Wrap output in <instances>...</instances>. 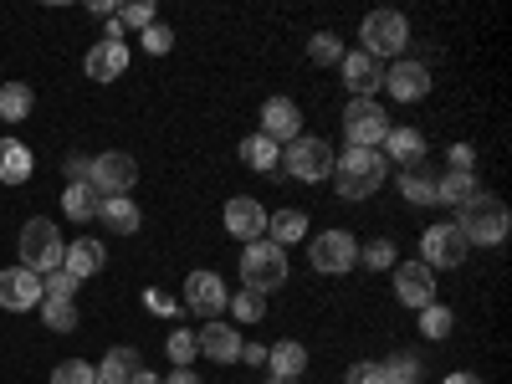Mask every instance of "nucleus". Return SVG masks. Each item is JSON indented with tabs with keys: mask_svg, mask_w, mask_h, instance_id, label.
<instances>
[{
	"mask_svg": "<svg viewBox=\"0 0 512 384\" xmlns=\"http://www.w3.org/2000/svg\"><path fill=\"white\" fill-rule=\"evenodd\" d=\"M441 175H446L441 164L415 159V164L400 169V195H405L410 205H436V195H441Z\"/></svg>",
	"mask_w": 512,
	"mask_h": 384,
	"instance_id": "nucleus-17",
	"label": "nucleus"
},
{
	"mask_svg": "<svg viewBox=\"0 0 512 384\" xmlns=\"http://www.w3.org/2000/svg\"><path fill=\"white\" fill-rule=\"evenodd\" d=\"M451 308H441V303H431V308H420V333L425 338H451Z\"/></svg>",
	"mask_w": 512,
	"mask_h": 384,
	"instance_id": "nucleus-39",
	"label": "nucleus"
},
{
	"mask_svg": "<svg viewBox=\"0 0 512 384\" xmlns=\"http://www.w3.org/2000/svg\"><path fill=\"white\" fill-rule=\"evenodd\" d=\"M139 41H144V52H149V57H164L169 47H175V31H169L164 21H154L149 31H139Z\"/></svg>",
	"mask_w": 512,
	"mask_h": 384,
	"instance_id": "nucleus-41",
	"label": "nucleus"
},
{
	"mask_svg": "<svg viewBox=\"0 0 512 384\" xmlns=\"http://www.w3.org/2000/svg\"><path fill=\"white\" fill-rule=\"evenodd\" d=\"M134 26V31H149L154 26V6L149 0H134V6H118V31Z\"/></svg>",
	"mask_w": 512,
	"mask_h": 384,
	"instance_id": "nucleus-40",
	"label": "nucleus"
},
{
	"mask_svg": "<svg viewBox=\"0 0 512 384\" xmlns=\"http://www.w3.org/2000/svg\"><path fill=\"white\" fill-rule=\"evenodd\" d=\"M390 128H395L390 113H384L374 98H349V108H344V139H349V149H379Z\"/></svg>",
	"mask_w": 512,
	"mask_h": 384,
	"instance_id": "nucleus-6",
	"label": "nucleus"
},
{
	"mask_svg": "<svg viewBox=\"0 0 512 384\" xmlns=\"http://www.w3.org/2000/svg\"><path fill=\"white\" fill-rule=\"evenodd\" d=\"M359 36H364V52L374 62H384V57H400L410 47V21L400 11H369L364 26H359Z\"/></svg>",
	"mask_w": 512,
	"mask_h": 384,
	"instance_id": "nucleus-5",
	"label": "nucleus"
},
{
	"mask_svg": "<svg viewBox=\"0 0 512 384\" xmlns=\"http://www.w3.org/2000/svg\"><path fill=\"white\" fill-rule=\"evenodd\" d=\"M31 149L21 139H0V185H26L31 180Z\"/></svg>",
	"mask_w": 512,
	"mask_h": 384,
	"instance_id": "nucleus-25",
	"label": "nucleus"
},
{
	"mask_svg": "<svg viewBox=\"0 0 512 384\" xmlns=\"http://www.w3.org/2000/svg\"><path fill=\"white\" fill-rule=\"evenodd\" d=\"M144 369V359H139V349H128V344H118V349H108L103 354V364H98V379L103 384H128Z\"/></svg>",
	"mask_w": 512,
	"mask_h": 384,
	"instance_id": "nucleus-27",
	"label": "nucleus"
},
{
	"mask_svg": "<svg viewBox=\"0 0 512 384\" xmlns=\"http://www.w3.org/2000/svg\"><path fill=\"white\" fill-rule=\"evenodd\" d=\"M308 236V216H303V210H277V216H267V241L272 246H297V241H303Z\"/></svg>",
	"mask_w": 512,
	"mask_h": 384,
	"instance_id": "nucleus-28",
	"label": "nucleus"
},
{
	"mask_svg": "<svg viewBox=\"0 0 512 384\" xmlns=\"http://www.w3.org/2000/svg\"><path fill=\"white\" fill-rule=\"evenodd\" d=\"M103 267H108V246L93 241V236H82V241H72V246L62 251V272L77 277V282H82V277H98Z\"/></svg>",
	"mask_w": 512,
	"mask_h": 384,
	"instance_id": "nucleus-20",
	"label": "nucleus"
},
{
	"mask_svg": "<svg viewBox=\"0 0 512 384\" xmlns=\"http://www.w3.org/2000/svg\"><path fill=\"white\" fill-rule=\"evenodd\" d=\"M359 262L369 267V272H395V241H364V251H359Z\"/></svg>",
	"mask_w": 512,
	"mask_h": 384,
	"instance_id": "nucleus-37",
	"label": "nucleus"
},
{
	"mask_svg": "<svg viewBox=\"0 0 512 384\" xmlns=\"http://www.w3.org/2000/svg\"><path fill=\"white\" fill-rule=\"evenodd\" d=\"M308 262L323 277H344V272L359 267V241L349 231H318V241L308 246Z\"/></svg>",
	"mask_w": 512,
	"mask_h": 384,
	"instance_id": "nucleus-8",
	"label": "nucleus"
},
{
	"mask_svg": "<svg viewBox=\"0 0 512 384\" xmlns=\"http://www.w3.org/2000/svg\"><path fill=\"white\" fill-rule=\"evenodd\" d=\"M282 169H287L292 180H303V185L328 180V175H333V149H328V139H313V134L292 139L287 154H282Z\"/></svg>",
	"mask_w": 512,
	"mask_h": 384,
	"instance_id": "nucleus-7",
	"label": "nucleus"
},
{
	"mask_svg": "<svg viewBox=\"0 0 512 384\" xmlns=\"http://www.w3.org/2000/svg\"><path fill=\"white\" fill-rule=\"evenodd\" d=\"M62 175H67V185H77V180H88V175H93V154H67V164H62Z\"/></svg>",
	"mask_w": 512,
	"mask_h": 384,
	"instance_id": "nucleus-45",
	"label": "nucleus"
},
{
	"mask_svg": "<svg viewBox=\"0 0 512 384\" xmlns=\"http://www.w3.org/2000/svg\"><path fill=\"white\" fill-rule=\"evenodd\" d=\"M98 205H103V195H98L88 180H77V185L62 190V210H67L72 221H93V216H98Z\"/></svg>",
	"mask_w": 512,
	"mask_h": 384,
	"instance_id": "nucleus-29",
	"label": "nucleus"
},
{
	"mask_svg": "<svg viewBox=\"0 0 512 384\" xmlns=\"http://www.w3.org/2000/svg\"><path fill=\"white\" fill-rule=\"evenodd\" d=\"M144 308H149V313H159V318H175V313H180V303H175L169 292H159V287H149V292H144Z\"/></svg>",
	"mask_w": 512,
	"mask_h": 384,
	"instance_id": "nucleus-43",
	"label": "nucleus"
},
{
	"mask_svg": "<svg viewBox=\"0 0 512 384\" xmlns=\"http://www.w3.org/2000/svg\"><path fill=\"white\" fill-rule=\"evenodd\" d=\"M344 88L354 93V98H374V88H379V77H384V67L369 57V52H344Z\"/></svg>",
	"mask_w": 512,
	"mask_h": 384,
	"instance_id": "nucleus-21",
	"label": "nucleus"
},
{
	"mask_svg": "<svg viewBox=\"0 0 512 384\" xmlns=\"http://www.w3.org/2000/svg\"><path fill=\"white\" fill-rule=\"evenodd\" d=\"M98 221L113 231V236H134L139 226H144V216H139V205L128 200V195H108L103 205H98Z\"/></svg>",
	"mask_w": 512,
	"mask_h": 384,
	"instance_id": "nucleus-22",
	"label": "nucleus"
},
{
	"mask_svg": "<svg viewBox=\"0 0 512 384\" xmlns=\"http://www.w3.org/2000/svg\"><path fill=\"white\" fill-rule=\"evenodd\" d=\"M256 134H267V139L282 149V144H292V139H303V113H297L292 98H267V103H262V128H256Z\"/></svg>",
	"mask_w": 512,
	"mask_h": 384,
	"instance_id": "nucleus-16",
	"label": "nucleus"
},
{
	"mask_svg": "<svg viewBox=\"0 0 512 384\" xmlns=\"http://www.w3.org/2000/svg\"><path fill=\"white\" fill-rule=\"evenodd\" d=\"M226 231L236 236V241H262L267 236V210L256 205L251 195H236V200H226Z\"/></svg>",
	"mask_w": 512,
	"mask_h": 384,
	"instance_id": "nucleus-18",
	"label": "nucleus"
},
{
	"mask_svg": "<svg viewBox=\"0 0 512 384\" xmlns=\"http://www.w3.org/2000/svg\"><path fill=\"white\" fill-rule=\"evenodd\" d=\"M446 159H451V169H472L477 149H472V144H451V154H446Z\"/></svg>",
	"mask_w": 512,
	"mask_h": 384,
	"instance_id": "nucleus-46",
	"label": "nucleus"
},
{
	"mask_svg": "<svg viewBox=\"0 0 512 384\" xmlns=\"http://www.w3.org/2000/svg\"><path fill=\"white\" fill-rule=\"evenodd\" d=\"M31 103H36L31 82H6V88H0V118H6V123L31 118Z\"/></svg>",
	"mask_w": 512,
	"mask_h": 384,
	"instance_id": "nucleus-31",
	"label": "nucleus"
},
{
	"mask_svg": "<svg viewBox=\"0 0 512 384\" xmlns=\"http://www.w3.org/2000/svg\"><path fill=\"white\" fill-rule=\"evenodd\" d=\"M226 308L236 313V323H262V318H267V297L251 292V287H236V297H231Z\"/></svg>",
	"mask_w": 512,
	"mask_h": 384,
	"instance_id": "nucleus-33",
	"label": "nucleus"
},
{
	"mask_svg": "<svg viewBox=\"0 0 512 384\" xmlns=\"http://www.w3.org/2000/svg\"><path fill=\"white\" fill-rule=\"evenodd\" d=\"M395 297H400V308H431L436 303V272L425 262H395Z\"/></svg>",
	"mask_w": 512,
	"mask_h": 384,
	"instance_id": "nucleus-14",
	"label": "nucleus"
},
{
	"mask_svg": "<svg viewBox=\"0 0 512 384\" xmlns=\"http://www.w3.org/2000/svg\"><path fill=\"white\" fill-rule=\"evenodd\" d=\"M466 251H472V246H466V236L456 231V221H446V226H425V236H420V262L425 267H461L466 262Z\"/></svg>",
	"mask_w": 512,
	"mask_h": 384,
	"instance_id": "nucleus-9",
	"label": "nucleus"
},
{
	"mask_svg": "<svg viewBox=\"0 0 512 384\" xmlns=\"http://www.w3.org/2000/svg\"><path fill=\"white\" fill-rule=\"evenodd\" d=\"M41 292H47V297H72V292H77V277H67V272L57 267V272L41 277Z\"/></svg>",
	"mask_w": 512,
	"mask_h": 384,
	"instance_id": "nucleus-42",
	"label": "nucleus"
},
{
	"mask_svg": "<svg viewBox=\"0 0 512 384\" xmlns=\"http://www.w3.org/2000/svg\"><path fill=\"white\" fill-rule=\"evenodd\" d=\"M82 72H88L93 82H113V77L128 72V41H123L118 21L108 26L103 41H93V47H88V57H82Z\"/></svg>",
	"mask_w": 512,
	"mask_h": 384,
	"instance_id": "nucleus-11",
	"label": "nucleus"
},
{
	"mask_svg": "<svg viewBox=\"0 0 512 384\" xmlns=\"http://www.w3.org/2000/svg\"><path fill=\"white\" fill-rule=\"evenodd\" d=\"M226 303H231V292H226V282H221L216 272H190V277H185V308L200 313L205 323L221 318Z\"/></svg>",
	"mask_w": 512,
	"mask_h": 384,
	"instance_id": "nucleus-12",
	"label": "nucleus"
},
{
	"mask_svg": "<svg viewBox=\"0 0 512 384\" xmlns=\"http://www.w3.org/2000/svg\"><path fill=\"white\" fill-rule=\"evenodd\" d=\"M128 384H164V379H154V369H139V374L128 379Z\"/></svg>",
	"mask_w": 512,
	"mask_h": 384,
	"instance_id": "nucleus-51",
	"label": "nucleus"
},
{
	"mask_svg": "<svg viewBox=\"0 0 512 384\" xmlns=\"http://www.w3.org/2000/svg\"><path fill=\"white\" fill-rule=\"evenodd\" d=\"M241 164H246V169H256V175H277L282 149H277L267 134H246V139H241Z\"/></svg>",
	"mask_w": 512,
	"mask_h": 384,
	"instance_id": "nucleus-26",
	"label": "nucleus"
},
{
	"mask_svg": "<svg viewBox=\"0 0 512 384\" xmlns=\"http://www.w3.org/2000/svg\"><path fill=\"white\" fill-rule=\"evenodd\" d=\"M52 384H103V379H98V364L88 359H62L52 369Z\"/></svg>",
	"mask_w": 512,
	"mask_h": 384,
	"instance_id": "nucleus-35",
	"label": "nucleus"
},
{
	"mask_svg": "<svg viewBox=\"0 0 512 384\" xmlns=\"http://www.w3.org/2000/svg\"><path fill=\"white\" fill-rule=\"evenodd\" d=\"M62 251H67V241H62L57 221L31 216V221L21 226V267H26V272H36V277L57 272V267H62Z\"/></svg>",
	"mask_w": 512,
	"mask_h": 384,
	"instance_id": "nucleus-3",
	"label": "nucleus"
},
{
	"mask_svg": "<svg viewBox=\"0 0 512 384\" xmlns=\"http://www.w3.org/2000/svg\"><path fill=\"white\" fill-rule=\"evenodd\" d=\"M472 195H477L472 169H446V175H441V195H436V205H456V210H461Z\"/></svg>",
	"mask_w": 512,
	"mask_h": 384,
	"instance_id": "nucleus-30",
	"label": "nucleus"
},
{
	"mask_svg": "<svg viewBox=\"0 0 512 384\" xmlns=\"http://www.w3.org/2000/svg\"><path fill=\"white\" fill-rule=\"evenodd\" d=\"M308 57H313L318 67H338V62H344V41H338L333 31H318V36L308 41Z\"/></svg>",
	"mask_w": 512,
	"mask_h": 384,
	"instance_id": "nucleus-36",
	"label": "nucleus"
},
{
	"mask_svg": "<svg viewBox=\"0 0 512 384\" xmlns=\"http://www.w3.org/2000/svg\"><path fill=\"white\" fill-rule=\"evenodd\" d=\"M93 11L108 16V21H118V6H113V0H93Z\"/></svg>",
	"mask_w": 512,
	"mask_h": 384,
	"instance_id": "nucleus-49",
	"label": "nucleus"
},
{
	"mask_svg": "<svg viewBox=\"0 0 512 384\" xmlns=\"http://www.w3.org/2000/svg\"><path fill=\"white\" fill-rule=\"evenodd\" d=\"M195 344H200L205 359H216V364H236L241 359V333H236V323H221V318H210L195 333Z\"/></svg>",
	"mask_w": 512,
	"mask_h": 384,
	"instance_id": "nucleus-19",
	"label": "nucleus"
},
{
	"mask_svg": "<svg viewBox=\"0 0 512 384\" xmlns=\"http://www.w3.org/2000/svg\"><path fill=\"white\" fill-rule=\"evenodd\" d=\"M41 323L52 333H72L77 328V303L72 297H41Z\"/></svg>",
	"mask_w": 512,
	"mask_h": 384,
	"instance_id": "nucleus-32",
	"label": "nucleus"
},
{
	"mask_svg": "<svg viewBox=\"0 0 512 384\" xmlns=\"http://www.w3.org/2000/svg\"><path fill=\"white\" fill-rule=\"evenodd\" d=\"M379 88L390 93L395 103H420L425 93H431V67L425 62H395V67H384Z\"/></svg>",
	"mask_w": 512,
	"mask_h": 384,
	"instance_id": "nucleus-13",
	"label": "nucleus"
},
{
	"mask_svg": "<svg viewBox=\"0 0 512 384\" xmlns=\"http://www.w3.org/2000/svg\"><path fill=\"white\" fill-rule=\"evenodd\" d=\"M41 277L36 272H26V267H6L0 272V308L6 313H31V308H41Z\"/></svg>",
	"mask_w": 512,
	"mask_h": 384,
	"instance_id": "nucleus-15",
	"label": "nucleus"
},
{
	"mask_svg": "<svg viewBox=\"0 0 512 384\" xmlns=\"http://www.w3.org/2000/svg\"><path fill=\"white\" fill-rule=\"evenodd\" d=\"M134 180H139V164H134V154H123V149H108V154H98L93 159V175H88V185L108 200V195H128L134 190Z\"/></svg>",
	"mask_w": 512,
	"mask_h": 384,
	"instance_id": "nucleus-10",
	"label": "nucleus"
},
{
	"mask_svg": "<svg viewBox=\"0 0 512 384\" xmlns=\"http://www.w3.org/2000/svg\"><path fill=\"white\" fill-rule=\"evenodd\" d=\"M287 282V251L282 246H272L267 236L262 241H246V251H241V287H251V292H277Z\"/></svg>",
	"mask_w": 512,
	"mask_h": 384,
	"instance_id": "nucleus-4",
	"label": "nucleus"
},
{
	"mask_svg": "<svg viewBox=\"0 0 512 384\" xmlns=\"http://www.w3.org/2000/svg\"><path fill=\"white\" fill-rule=\"evenodd\" d=\"M344 384H384V369H379L374 359H359V364L344 374Z\"/></svg>",
	"mask_w": 512,
	"mask_h": 384,
	"instance_id": "nucleus-44",
	"label": "nucleus"
},
{
	"mask_svg": "<svg viewBox=\"0 0 512 384\" xmlns=\"http://www.w3.org/2000/svg\"><path fill=\"white\" fill-rule=\"evenodd\" d=\"M384 175H390V164H384L379 149H344V154H333V190L344 195V200H369Z\"/></svg>",
	"mask_w": 512,
	"mask_h": 384,
	"instance_id": "nucleus-1",
	"label": "nucleus"
},
{
	"mask_svg": "<svg viewBox=\"0 0 512 384\" xmlns=\"http://www.w3.org/2000/svg\"><path fill=\"white\" fill-rule=\"evenodd\" d=\"M241 359H246V364H267V349H262V344H241Z\"/></svg>",
	"mask_w": 512,
	"mask_h": 384,
	"instance_id": "nucleus-47",
	"label": "nucleus"
},
{
	"mask_svg": "<svg viewBox=\"0 0 512 384\" xmlns=\"http://www.w3.org/2000/svg\"><path fill=\"white\" fill-rule=\"evenodd\" d=\"M164 384H200V374H195V369H175Z\"/></svg>",
	"mask_w": 512,
	"mask_h": 384,
	"instance_id": "nucleus-48",
	"label": "nucleus"
},
{
	"mask_svg": "<svg viewBox=\"0 0 512 384\" xmlns=\"http://www.w3.org/2000/svg\"><path fill=\"white\" fill-rule=\"evenodd\" d=\"M379 154H384V164H415V159H425V134L420 128H390L384 134V144H379Z\"/></svg>",
	"mask_w": 512,
	"mask_h": 384,
	"instance_id": "nucleus-23",
	"label": "nucleus"
},
{
	"mask_svg": "<svg viewBox=\"0 0 512 384\" xmlns=\"http://www.w3.org/2000/svg\"><path fill=\"white\" fill-rule=\"evenodd\" d=\"M267 364H272V384H297V374L308 369V349L287 338V344L267 349Z\"/></svg>",
	"mask_w": 512,
	"mask_h": 384,
	"instance_id": "nucleus-24",
	"label": "nucleus"
},
{
	"mask_svg": "<svg viewBox=\"0 0 512 384\" xmlns=\"http://www.w3.org/2000/svg\"><path fill=\"white\" fill-rule=\"evenodd\" d=\"M384 384H415L420 379V359L415 354H395V359H384Z\"/></svg>",
	"mask_w": 512,
	"mask_h": 384,
	"instance_id": "nucleus-38",
	"label": "nucleus"
},
{
	"mask_svg": "<svg viewBox=\"0 0 512 384\" xmlns=\"http://www.w3.org/2000/svg\"><path fill=\"white\" fill-rule=\"evenodd\" d=\"M164 354H169V364H175V369H190V364H195V354H200V344H195V328H175V333H169Z\"/></svg>",
	"mask_w": 512,
	"mask_h": 384,
	"instance_id": "nucleus-34",
	"label": "nucleus"
},
{
	"mask_svg": "<svg viewBox=\"0 0 512 384\" xmlns=\"http://www.w3.org/2000/svg\"><path fill=\"white\" fill-rule=\"evenodd\" d=\"M441 384H482V379H477V374H446Z\"/></svg>",
	"mask_w": 512,
	"mask_h": 384,
	"instance_id": "nucleus-50",
	"label": "nucleus"
},
{
	"mask_svg": "<svg viewBox=\"0 0 512 384\" xmlns=\"http://www.w3.org/2000/svg\"><path fill=\"white\" fill-rule=\"evenodd\" d=\"M456 231L466 236V246H502L507 231H512V216L497 195H472L461 210H456Z\"/></svg>",
	"mask_w": 512,
	"mask_h": 384,
	"instance_id": "nucleus-2",
	"label": "nucleus"
}]
</instances>
